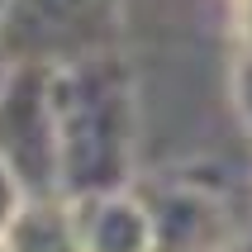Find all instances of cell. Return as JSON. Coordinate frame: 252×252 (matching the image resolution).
<instances>
[{"mask_svg":"<svg viewBox=\"0 0 252 252\" xmlns=\"http://www.w3.org/2000/svg\"><path fill=\"white\" fill-rule=\"evenodd\" d=\"M233 19H238V43H243V53H252V0H238Z\"/></svg>","mask_w":252,"mask_h":252,"instance_id":"obj_9","label":"cell"},{"mask_svg":"<svg viewBox=\"0 0 252 252\" xmlns=\"http://www.w3.org/2000/svg\"><path fill=\"white\" fill-rule=\"evenodd\" d=\"M0 252H10V243H5V238H0Z\"/></svg>","mask_w":252,"mask_h":252,"instance_id":"obj_13","label":"cell"},{"mask_svg":"<svg viewBox=\"0 0 252 252\" xmlns=\"http://www.w3.org/2000/svg\"><path fill=\"white\" fill-rule=\"evenodd\" d=\"M224 252H252V238H233V243H228Z\"/></svg>","mask_w":252,"mask_h":252,"instance_id":"obj_10","label":"cell"},{"mask_svg":"<svg viewBox=\"0 0 252 252\" xmlns=\"http://www.w3.org/2000/svg\"><path fill=\"white\" fill-rule=\"evenodd\" d=\"M5 243L10 252H86L76 238V224H71V200L62 195L29 200L14 228L5 233Z\"/></svg>","mask_w":252,"mask_h":252,"instance_id":"obj_6","label":"cell"},{"mask_svg":"<svg viewBox=\"0 0 252 252\" xmlns=\"http://www.w3.org/2000/svg\"><path fill=\"white\" fill-rule=\"evenodd\" d=\"M119 0H10L0 19V53L10 67H67L110 53Z\"/></svg>","mask_w":252,"mask_h":252,"instance_id":"obj_2","label":"cell"},{"mask_svg":"<svg viewBox=\"0 0 252 252\" xmlns=\"http://www.w3.org/2000/svg\"><path fill=\"white\" fill-rule=\"evenodd\" d=\"M5 71H10V62H5V53H0V81H5Z\"/></svg>","mask_w":252,"mask_h":252,"instance_id":"obj_11","label":"cell"},{"mask_svg":"<svg viewBox=\"0 0 252 252\" xmlns=\"http://www.w3.org/2000/svg\"><path fill=\"white\" fill-rule=\"evenodd\" d=\"M153 214L157 252H224L233 243V205L224 181H205L195 171H162L153 181H133Z\"/></svg>","mask_w":252,"mask_h":252,"instance_id":"obj_4","label":"cell"},{"mask_svg":"<svg viewBox=\"0 0 252 252\" xmlns=\"http://www.w3.org/2000/svg\"><path fill=\"white\" fill-rule=\"evenodd\" d=\"M62 195H105L138 181V95L119 53L53 67Z\"/></svg>","mask_w":252,"mask_h":252,"instance_id":"obj_1","label":"cell"},{"mask_svg":"<svg viewBox=\"0 0 252 252\" xmlns=\"http://www.w3.org/2000/svg\"><path fill=\"white\" fill-rule=\"evenodd\" d=\"M5 10H10V0H0V19H5Z\"/></svg>","mask_w":252,"mask_h":252,"instance_id":"obj_12","label":"cell"},{"mask_svg":"<svg viewBox=\"0 0 252 252\" xmlns=\"http://www.w3.org/2000/svg\"><path fill=\"white\" fill-rule=\"evenodd\" d=\"M71 224H76V238L86 252H157L153 214L133 186L71 200Z\"/></svg>","mask_w":252,"mask_h":252,"instance_id":"obj_5","label":"cell"},{"mask_svg":"<svg viewBox=\"0 0 252 252\" xmlns=\"http://www.w3.org/2000/svg\"><path fill=\"white\" fill-rule=\"evenodd\" d=\"M233 110H238L243 128L252 138V53H243L238 67H233Z\"/></svg>","mask_w":252,"mask_h":252,"instance_id":"obj_8","label":"cell"},{"mask_svg":"<svg viewBox=\"0 0 252 252\" xmlns=\"http://www.w3.org/2000/svg\"><path fill=\"white\" fill-rule=\"evenodd\" d=\"M24 205H29V190L19 186V176L0 162V238L14 228V219L24 214Z\"/></svg>","mask_w":252,"mask_h":252,"instance_id":"obj_7","label":"cell"},{"mask_svg":"<svg viewBox=\"0 0 252 252\" xmlns=\"http://www.w3.org/2000/svg\"><path fill=\"white\" fill-rule=\"evenodd\" d=\"M0 162L19 176L29 200L62 195L53 67H10L5 71V81H0Z\"/></svg>","mask_w":252,"mask_h":252,"instance_id":"obj_3","label":"cell"}]
</instances>
